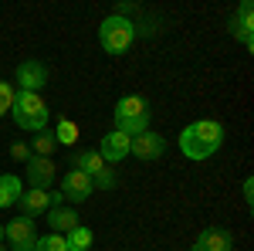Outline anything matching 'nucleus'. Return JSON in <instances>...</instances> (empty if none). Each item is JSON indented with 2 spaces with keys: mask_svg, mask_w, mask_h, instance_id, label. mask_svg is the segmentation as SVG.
<instances>
[{
  "mask_svg": "<svg viewBox=\"0 0 254 251\" xmlns=\"http://www.w3.org/2000/svg\"><path fill=\"white\" fill-rule=\"evenodd\" d=\"M224 146V126L217 119H196L180 133V153L190 163H203L210 160Z\"/></svg>",
  "mask_w": 254,
  "mask_h": 251,
  "instance_id": "obj_1",
  "label": "nucleus"
},
{
  "mask_svg": "<svg viewBox=\"0 0 254 251\" xmlns=\"http://www.w3.org/2000/svg\"><path fill=\"white\" fill-rule=\"evenodd\" d=\"M116 133L122 136H139V133H146V129H153L149 122H153V109H149V102L142 95H122L116 102Z\"/></svg>",
  "mask_w": 254,
  "mask_h": 251,
  "instance_id": "obj_2",
  "label": "nucleus"
},
{
  "mask_svg": "<svg viewBox=\"0 0 254 251\" xmlns=\"http://www.w3.org/2000/svg\"><path fill=\"white\" fill-rule=\"evenodd\" d=\"M10 116L24 133H44L48 129V119H51V109L48 102L34 92H17L14 95V105H10Z\"/></svg>",
  "mask_w": 254,
  "mask_h": 251,
  "instance_id": "obj_3",
  "label": "nucleus"
},
{
  "mask_svg": "<svg viewBox=\"0 0 254 251\" xmlns=\"http://www.w3.org/2000/svg\"><path fill=\"white\" fill-rule=\"evenodd\" d=\"M136 41V24L132 17H119V14H109V17L98 24V44L109 51V55H126Z\"/></svg>",
  "mask_w": 254,
  "mask_h": 251,
  "instance_id": "obj_4",
  "label": "nucleus"
},
{
  "mask_svg": "<svg viewBox=\"0 0 254 251\" xmlns=\"http://www.w3.org/2000/svg\"><path fill=\"white\" fill-rule=\"evenodd\" d=\"M34 241H38V224H34V217H14V221H7L3 224V245L10 251H31L34 248Z\"/></svg>",
  "mask_w": 254,
  "mask_h": 251,
  "instance_id": "obj_5",
  "label": "nucleus"
},
{
  "mask_svg": "<svg viewBox=\"0 0 254 251\" xmlns=\"http://www.w3.org/2000/svg\"><path fill=\"white\" fill-rule=\"evenodd\" d=\"M163 153H166V139L159 133H153V129H146V133L129 139V156H136L142 163H156Z\"/></svg>",
  "mask_w": 254,
  "mask_h": 251,
  "instance_id": "obj_6",
  "label": "nucleus"
},
{
  "mask_svg": "<svg viewBox=\"0 0 254 251\" xmlns=\"http://www.w3.org/2000/svg\"><path fill=\"white\" fill-rule=\"evenodd\" d=\"M48 65L44 61H34V58H27V61H20L17 65V88L20 92H34V95H41V88L48 85Z\"/></svg>",
  "mask_w": 254,
  "mask_h": 251,
  "instance_id": "obj_7",
  "label": "nucleus"
},
{
  "mask_svg": "<svg viewBox=\"0 0 254 251\" xmlns=\"http://www.w3.org/2000/svg\"><path fill=\"white\" fill-rule=\"evenodd\" d=\"M92 193H95L92 176H85L81 170H71V167H68V173L61 176V197L71 200V204H85Z\"/></svg>",
  "mask_w": 254,
  "mask_h": 251,
  "instance_id": "obj_8",
  "label": "nucleus"
},
{
  "mask_svg": "<svg viewBox=\"0 0 254 251\" xmlns=\"http://www.w3.org/2000/svg\"><path fill=\"white\" fill-rule=\"evenodd\" d=\"M24 167H27V187H34V190H51V183L58 180V163L55 160L31 156Z\"/></svg>",
  "mask_w": 254,
  "mask_h": 251,
  "instance_id": "obj_9",
  "label": "nucleus"
},
{
  "mask_svg": "<svg viewBox=\"0 0 254 251\" xmlns=\"http://www.w3.org/2000/svg\"><path fill=\"white\" fill-rule=\"evenodd\" d=\"M98 156H102V163L105 167H112V163H122L126 156H129V136H122V133H105L102 139H98Z\"/></svg>",
  "mask_w": 254,
  "mask_h": 251,
  "instance_id": "obj_10",
  "label": "nucleus"
},
{
  "mask_svg": "<svg viewBox=\"0 0 254 251\" xmlns=\"http://www.w3.org/2000/svg\"><path fill=\"white\" fill-rule=\"evenodd\" d=\"M193 251H234V234L227 228H203L196 234Z\"/></svg>",
  "mask_w": 254,
  "mask_h": 251,
  "instance_id": "obj_11",
  "label": "nucleus"
},
{
  "mask_svg": "<svg viewBox=\"0 0 254 251\" xmlns=\"http://www.w3.org/2000/svg\"><path fill=\"white\" fill-rule=\"evenodd\" d=\"M251 27H254V20H251V0H241V3H237V14L231 17V34L241 38V44H244L248 51L254 48V31H251Z\"/></svg>",
  "mask_w": 254,
  "mask_h": 251,
  "instance_id": "obj_12",
  "label": "nucleus"
},
{
  "mask_svg": "<svg viewBox=\"0 0 254 251\" xmlns=\"http://www.w3.org/2000/svg\"><path fill=\"white\" fill-rule=\"evenodd\" d=\"M17 207L24 217H44V214L51 211V197H48V190H34V187H27V190L20 193Z\"/></svg>",
  "mask_w": 254,
  "mask_h": 251,
  "instance_id": "obj_13",
  "label": "nucleus"
},
{
  "mask_svg": "<svg viewBox=\"0 0 254 251\" xmlns=\"http://www.w3.org/2000/svg\"><path fill=\"white\" fill-rule=\"evenodd\" d=\"M44 217H48V228H51V234H61V238H64L68 231H75V228L81 224L78 214L71 211V207H64V204H61V207H51Z\"/></svg>",
  "mask_w": 254,
  "mask_h": 251,
  "instance_id": "obj_14",
  "label": "nucleus"
},
{
  "mask_svg": "<svg viewBox=\"0 0 254 251\" xmlns=\"http://www.w3.org/2000/svg\"><path fill=\"white\" fill-rule=\"evenodd\" d=\"M68 163H71V170H81L85 176H92V180L105 170V163H102V156H98L95 150H75Z\"/></svg>",
  "mask_w": 254,
  "mask_h": 251,
  "instance_id": "obj_15",
  "label": "nucleus"
},
{
  "mask_svg": "<svg viewBox=\"0 0 254 251\" xmlns=\"http://www.w3.org/2000/svg\"><path fill=\"white\" fill-rule=\"evenodd\" d=\"M24 193V180L17 173H3L0 176V207H14Z\"/></svg>",
  "mask_w": 254,
  "mask_h": 251,
  "instance_id": "obj_16",
  "label": "nucleus"
},
{
  "mask_svg": "<svg viewBox=\"0 0 254 251\" xmlns=\"http://www.w3.org/2000/svg\"><path fill=\"white\" fill-rule=\"evenodd\" d=\"M64 245H68V251H92V245H95V231L85 228V224H78L75 231L64 234Z\"/></svg>",
  "mask_w": 254,
  "mask_h": 251,
  "instance_id": "obj_17",
  "label": "nucleus"
},
{
  "mask_svg": "<svg viewBox=\"0 0 254 251\" xmlns=\"http://www.w3.org/2000/svg\"><path fill=\"white\" fill-rule=\"evenodd\" d=\"M58 150V143H55V133H34L31 139V156H44V160H51V153Z\"/></svg>",
  "mask_w": 254,
  "mask_h": 251,
  "instance_id": "obj_18",
  "label": "nucleus"
},
{
  "mask_svg": "<svg viewBox=\"0 0 254 251\" xmlns=\"http://www.w3.org/2000/svg\"><path fill=\"white\" fill-rule=\"evenodd\" d=\"M55 143H58V146H75V143H78V122H71V119H58Z\"/></svg>",
  "mask_w": 254,
  "mask_h": 251,
  "instance_id": "obj_19",
  "label": "nucleus"
},
{
  "mask_svg": "<svg viewBox=\"0 0 254 251\" xmlns=\"http://www.w3.org/2000/svg\"><path fill=\"white\" fill-rule=\"evenodd\" d=\"M31 251H68V245H64L61 234H44V238L38 234V241H34V248H31Z\"/></svg>",
  "mask_w": 254,
  "mask_h": 251,
  "instance_id": "obj_20",
  "label": "nucleus"
},
{
  "mask_svg": "<svg viewBox=\"0 0 254 251\" xmlns=\"http://www.w3.org/2000/svg\"><path fill=\"white\" fill-rule=\"evenodd\" d=\"M14 95H17V88H14L10 82H3V78H0V119L10 112V105H14Z\"/></svg>",
  "mask_w": 254,
  "mask_h": 251,
  "instance_id": "obj_21",
  "label": "nucleus"
},
{
  "mask_svg": "<svg viewBox=\"0 0 254 251\" xmlns=\"http://www.w3.org/2000/svg\"><path fill=\"white\" fill-rule=\"evenodd\" d=\"M92 183H95V190H112V187L119 183V176H116V170H112V167H105V170H102Z\"/></svg>",
  "mask_w": 254,
  "mask_h": 251,
  "instance_id": "obj_22",
  "label": "nucleus"
},
{
  "mask_svg": "<svg viewBox=\"0 0 254 251\" xmlns=\"http://www.w3.org/2000/svg\"><path fill=\"white\" fill-rule=\"evenodd\" d=\"M10 156H14L17 163H27V160H31V146H27V143H14V146H10Z\"/></svg>",
  "mask_w": 254,
  "mask_h": 251,
  "instance_id": "obj_23",
  "label": "nucleus"
},
{
  "mask_svg": "<svg viewBox=\"0 0 254 251\" xmlns=\"http://www.w3.org/2000/svg\"><path fill=\"white\" fill-rule=\"evenodd\" d=\"M244 200H248V207L254 204V180H251V176L244 180Z\"/></svg>",
  "mask_w": 254,
  "mask_h": 251,
  "instance_id": "obj_24",
  "label": "nucleus"
},
{
  "mask_svg": "<svg viewBox=\"0 0 254 251\" xmlns=\"http://www.w3.org/2000/svg\"><path fill=\"white\" fill-rule=\"evenodd\" d=\"M0 251H10V248H7V245H3V241H0Z\"/></svg>",
  "mask_w": 254,
  "mask_h": 251,
  "instance_id": "obj_25",
  "label": "nucleus"
},
{
  "mask_svg": "<svg viewBox=\"0 0 254 251\" xmlns=\"http://www.w3.org/2000/svg\"><path fill=\"white\" fill-rule=\"evenodd\" d=\"M0 241H3V228H0Z\"/></svg>",
  "mask_w": 254,
  "mask_h": 251,
  "instance_id": "obj_26",
  "label": "nucleus"
},
{
  "mask_svg": "<svg viewBox=\"0 0 254 251\" xmlns=\"http://www.w3.org/2000/svg\"><path fill=\"white\" fill-rule=\"evenodd\" d=\"M187 251H193V248H187Z\"/></svg>",
  "mask_w": 254,
  "mask_h": 251,
  "instance_id": "obj_27",
  "label": "nucleus"
}]
</instances>
